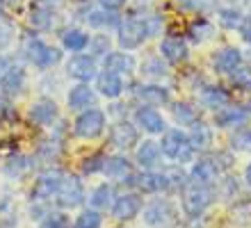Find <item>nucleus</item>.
Listing matches in <instances>:
<instances>
[{"mask_svg":"<svg viewBox=\"0 0 251 228\" xmlns=\"http://www.w3.org/2000/svg\"><path fill=\"white\" fill-rule=\"evenodd\" d=\"M233 222L240 224V226L251 224V203H238V205H235V210H233Z\"/></svg>","mask_w":251,"mask_h":228,"instance_id":"42","label":"nucleus"},{"mask_svg":"<svg viewBox=\"0 0 251 228\" xmlns=\"http://www.w3.org/2000/svg\"><path fill=\"white\" fill-rule=\"evenodd\" d=\"M30 23L34 25V30H50L55 25V12L50 5L37 2L30 7Z\"/></svg>","mask_w":251,"mask_h":228,"instance_id":"29","label":"nucleus"},{"mask_svg":"<svg viewBox=\"0 0 251 228\" xmlns=\"http://www.w3.org/2000/svg\"><path fill=\"white\" fill-rule=\"evenodd\" d=\"M187 137H190V144H192V149L194 151H208L210 149V144H212V128L199 119L194 126H190Z\"/></svg>","mask_w":251,"mask_h":228,"instance_id":"28","label":"nucleus"},{"mask_svg":"<svg viewBox=\"0 0 251 228\" xmlns=\"http://www.w3.org/2000/svg\"><path fill=\"white\" fill-rule=\"evenodd\" d=\"M66 73H69V78L78 80L80 85H89L99 76L96 57H92V55H73L66 62Z\"/></svg>","mask_w":251,"mask_h":228,"instance_id":"11","label":"nucleus"},{"mask_svg":"<svg viewBox=\"0 0 251 228\" xmlns=\"http://www.w3.org/2000/svg\"><path fill=\"white\" fill-rule=\"evenodd\" d=\"M105 162H107V155H105V153H94V155H89V157H85V160H82L80 169H82V174H87V176L103 174V169H105Z\"/></svg>","mask_w":251,"mask_h":228,"instance_id":"38","label":"nucleus"},{"mask_svg":"<svg viewBox=\"0 0 251 228\" xmlns=\"http://www.w3.org/2000/svg\"><path fill=\"white\" fill-rule=\"evenodd\" d=\"M23 52H25V57L30 59L34 66H39V69H50V66L62 62L60 48L48 46L46 41L39 39V37H27V39L23 41Z\"/></svg>","mask_w":251,"mask_h":228,"instance_id":"4","label":"nucleus"},{"mask_svg":"<svg viewBox=\"0 0 251 228\" xmlns=\"http://www.w3.org/2000/svg\"><path fill=\"white\" fill-rule=\"evenodd\" d=\"M142 219L149 228H172L178 222V210L169 199H155L142 210Z\"/></svg>","mask_w":251,"mask_h":228,"instance_id":"3","label":"nucleus"},{"mask_svg":"<svg viewBox=\"0 0 251 228\" xmlns=\"http://www.w3.org/2000/svg\"><path fill=\"white\" fill-rule=\"evenodd\" d=\"M12 25H7V23H0V51H5L7 46L12 44Z\"/></svg>","mask_w":251,"mask_h":228,"instance_id":"44","label":"nucleus"},{"mask_svg":"<svg viewBox=\"0 0 251 228\" xmlns=\"http://www.w3.org/2000/svg\"><path fill=\"white\" fill-rule=\"evenodd\" d=\"M135 187H137L139 194H162V192H172V180H169V174L165 171H142L137 174V180H135Z\"/></svg>","mask_w":251,"mask_h":228,"instance_id":"12","label":"nucleus"},{"mask_svg":"<svg viewBox=\"0 0 251 228\" xmlns=\"http://www.w3.org/2000/svg\"><path fill=\"white\" fill-rule=\"evenodd\" d=\"M201 103L208 107V110H222V107H226V105H231V94L224 89V87H203L201 89Z\"/></svg>","mask_w":251,"mask_h":228,"instance_id":"26","label":"nucleus"},{"mask_svg":"<svg viewBox=\"0 0 251 228\" xmlns=\"http://www.w3.org/2000/svg\"><path fill=\"white\" fill-rule=\"evenodd\" d=\"M25 69L23 66H9L5 71V76L0 78V91L5 94V96H16L21 91L25 89Z\"/></svg>","mask_w":251,"mask_h":228,"instance_id":"21","label":"nucleus"},{"mask_svg":"<svg viewBox=\"0 0 251 228\" xmlns=\"http://www.w3.org/2000/svg\"><path fill=\"white\" fill-rule=\"evenodd\" d=\"M126 2H128V0H99L100 9H107V12H119Z\"/></svg>","mask_w":251,"mask_h":228,"instance_id":"46","label":"nucleus"},{"mask_svg":"<svg viewBox=\"0 0 251 228\" xmlns=\"http://www.w3.org/2000/svg\"><path fill=\"white\" fill-rule=\"evenodd\" d=\"M96 103V91L92 89L89 85H75L71 87V91L66 94V105H69V110L73 112H85L89 107H94Z\"/></svg>","mask_w":251,"mask_h":228,"instance_id":"20","label":"nucleus"},{"mask_svg":"<svg viewBox=\"0 0 251 228\" xmlns=\"http://www.w3.org/2000/svg\"><path fill=\"white\" fill-rule=\"evenodd\" d=\"M62 46H64L66 51L71 52H82L87 51V46H89V34L82 32V30H66L64 34H62Z\"/></svg>","mask_w":251,"mask_h":228,"instance_id":"31","label":"nucleus"},{"mask_svg":"<svg viewBox=\"0 0 251 228\" xmlns=\"http://www.w3.org/2000/svg\"><path fill=\"white\" fill-rule=\"evenodd\" d=\"M176 5L180 9H185V12H192V14H199V16H203V14H212L217 12V0H176Z\"/></svg>","mask_w":251,"mask_h":228,"instance_id":"32","label":"nucleus"},{"mask_svg":"<svg viewBox=\"0 0 251 228\" xmlns=\"http://www.w3.org/2000/svg\"><path fill=\"white\" fill-rule=\"evenodd\" d=\"M132 124L137 126V128H142L144 132H149V135H165V132L169 130L165 117H162L155 107H146V105H142V107L135 110Z\"/></svg>","mask_w":251,"mask_h":228,"instance_id":"13","label":"nucleus"},{"mask_svg":"<svg viewBox=\"0 0 251 228\" xmlns=\"http://www.w3.org/2000/svg\"><path fill=\"white\" fill-rule=\"evenodd\" d=\"M114 187L110 185V182H100V185H96V187L92 189V194H89V208L92 210H99V212H103V210H110L114 203Z\"/></svg>","mask_w":251,"mask_h":228,"instance_id":"27","label":"nucleus"},{"mask_svg":"<svg viewBox=\"0 0 251 228\" xmlns=\"http://www.w3.org/2000/svg\"><path fill=\"white\" fill-rule=\"evenodd\" d=\"M9 66H12V64H9V59H7V57H2V55H0V78L5 76V71H7V69H9Z\"/></svg>","mask_w":251,"mask_h":228,"instance_id":"47","label":"nucleus"},{"mask_svg":"<svg viewBox=\"0 0 251 228\" xmlns=\"http://www.w3.org/2000/svg\"><path fill=\"white\" fill-rule=\"evenodd\" d=\"M238 30H240V37H242L247 44H251V14H247L245 19H242Z\"/></svg>","mask_w":251,"mask_h":228,"instance_id":"45","label":"nucleus"},{"mask_svg":"<svg viewBox=\"0 0 251 228\" xmlns=\"http://www.w3.org/2000/svg\"><path fill=\"white\" fill-rule=\"evenodd\" d=\"M219 176H222V167L212 157H199V160H194L190 167V174H187L190 182L205 185V187H215Z\"/></svg>","mask_w":251,"mask_h":228,"instance_id":"10","label":"nucleus"},{"mask_svg":"<svg viewBox=\"0 0 251 228\" xmlns=\"http://www.w3.org/2000/svg\"><path fill=\"white\" fill-rule=\"evenodd\" d=\"M160 57L169 64H183L190 57V46L178 34H169L160 41Z\"/></svg>","mask_w":251,"mask_h":228,"instance_id":"14","label":"nucleus"},{"mask_svg":"<svg viewBox=\"0 0 251 228\" xmlns=\"http://www.w3.org/2000/svg\"><path fill=\"white\" fill-rule=\"evenodd\" d=\"M242 66V51L235 46H224L212 55V69L217 73H233Z\"/></svg>","mask_w":251,"mask_h":228,"instance_id":"19","label":"nucleus"},{"mask_svg":"<svg viewBox=\"0 0 251 228\" xmlns=\"http://www.w3.org/2000/svg\"><path fill=\"white\" fill-rule=\"evenodd\" d=\"M212 201H215V187H205V185L187 180V185L180 189V208L192 219L203 215L212 205Z\"/></svg>","mask_w":251,"mask_h":228,"instance_id":"2","label":"nucleus"},{"mask_svg":"<svg viewBox=\"0 0 251 228\" xmlns=\"http://www.w3.org/2000/svg\"><path fill=\"white\" fill-rule=\"evenodd\" d=\"M110 46H112V41H110V37L107 34H94V37H89V52H92V57H107L110 55Z\"/></svg>","mask_w":251,"mask_h":228,"instance_id":"37","label":"nucleus"},{"mask_svg":"<svg viewBox=\"0 0 251 228\" xmlns=\"http://www.w3.org/2000/svg\"><path fill=\"white\" fill-rule=\"evenodd\" d=\"M110 144L119 151H128L139 144V130L132 121H117L110 128Z\"/></svg>","mask_w":251,"mask_h":228,"instance_id":"16","label":"nucleus"},{"mask_svg":"<svg viewBox=\"0 0 251 228\" xmlns=\"http://www.w3.org/2000/svg\"><path fill=\"white\" fill-rule=\"evenodd\" d=\"M233 149L251 153V130H245V132H240V135L233 137Z\"/></svg>","mask_w":251,"mask_h":228,"instance_id":"43","label":"nucleus"},{"mask_svg":"<svg viewBox=\"0 0 251 228\" xmlns=\"http://www.w3.org/2000/svg\"><path fill=\"white\" fill-rule=\"evenodd\" d=\"M64 178H66V171L57 169V167H50V169L41 171L32 185V201L46 203L50 199H55L62 187V182H64Z\"/></svg>","mask_w":251,"mask_h":228,"instance_id":"6","label":"nucleus"},{"mask_svg":"<svg viewBox=\"0 0 251 228\" xmlns=\"http://www.w3.org/2000/svg\"><path fill=\"white\" fill-rule=\"evenodd\" d=\"M27 117H30V121L37 126H50L55 119H57V105H55V101L41 98V101L30 105Z\"/></svg>","mask_w":251,"mask_h":228,"instance_id":"22","label":"nucleus"},{"mask_svg":"<svg viewBox=\"0 0 251 228\" xmlns=\"http://www.w3.org/2000/svg\"><path fill=\"white\" fill-rule=\"evenodd\" d=\"M2 12H5V7H2V0H0V19H2Z\"/></svg>","mask_w":251,"mask_h":228,"instance_id":"50","label":"nucleus"},{"mask_svg":"<svg viewBox=\"0 0 251 228\" xmlns=\"http://www.w3.org/2000/svg\"><path fill=\"white\" fill-rule=\"evenodd\" d=\"M212 32H215V27H212V23L208 19H197L190 25V30H187V34H190V39L194 41V44L208 41L212 37Z\"/></svg>","mask_w":251,"mask_h":228,"instance_id":"34","label":"nucleus"},{"mask_svg":"<svg viewBox=\"0 0 251 228\" xmlns=\"http://www.w3.org/2000/svg\"><path fill=\"white\" fill-rule=\"evenodd\" d=\"M247 2H249V7H251V0H247Z\"/></svg>","mask_w":251,"mask_h":228,"instance_id":"51","label":"nucleus"},{"mask_svg":"<svg viewBox=\"0 0 251 228\" xmlns=\"http://www.w3.org/2000/svg\"><path fill=\"white\" fill-rule=\"evenodd\" d=\"M55 203L60 210H75L85 203V185L75 174H66L60 192L55 196Z\"/></svg>","mask_w":251,"mask_h":228,"instance_id":"7","label":"nucleus"},{"mask_svg":"<svg viewBox=\"0 0 251 228\" xmlns=\"http://www.w3.org/2000/svg\"><path fill=\"white\" fill-rule=\"evenodd\" d=\"M110 180L114 182H128L135 187V180H137V174L132 171V164L128 157L124 155H107V162H105V169H103Z\"/></svg>","mask_w":251,"mask_h":228,"instance_id":"15","label":"nucleus"},{"mask_svg":"<svg viewBox=\"0 0 251 228\" xmlns=\"http://www.w3.org/2000/svg\"><path fill=\"white\" fill-rule=\"evenodd\" d=\"M107 126V117L105 112L99 110V107H89V110L80 112L75 124H73V135L80 137V139H96L105 132Z\"/></svg>","mask_w":251,"mask_h":228,"instance_id":"5","label":"nucleus"},{"mask_svg":"<svg viewBox=\"0 0 251 228\" xmlns=\"http://www.w3.org/2000/svg\"><path fill=\"white\" fill-rule=\"evenodd\" d=\"M249 119V112L240 105H226L222 110L215 112V126L217 128H235V126H242Z\"/></svg>","mask_w":251,"mask_h":228,"instance_id":"23","label":"nucleus"},{"mask_svg":"<svg viewBox=\"0 0 251 228\" xmlns=\"http://www.w3.org/2000/svg\"><path fill=\"white\" fill-rule=\"evenodd\" d=\"M245 180H247V185L251 187V162L247 164V169H245Z\"/></svg>","mask_w":251,"mask_h":228,"instance_id":"48","label":"nucleus"},{"mask_svg":"<svg viewBox=\"0 0 251 228\" xmlns=\"http://www.w3.org/2000/svg\"><path fill=\"white\" fill-rule=\"evenodd\" d=\"M132 96L137 98L142 105L146 107H160V105H167L172 101V94L169 89L162 85H155V82H149V85H137L132 89Z\"/></svg>","mask_w":251,"mask_h":228,"instance_id":"17","label":"nucleus"},{"mask_svg":"<svg viewBox=\"0 0 251 228\" xmlns=\"http://www.w3.org/2000/svg\"><path fill=\"white\" fill-rule=\"evenodd\" d=\"M242 12L235 9V7H219L217 9V23L224 30H238L240 23H242Z\"/></svg>","mask_w":251,"mask_h":228,"instance_id":"33","label":"nucleus"},{"mask_svg":"<svg viewBox=\"0 0 251 228\" xmlns=\"http://www.w3.org/2000/svg\"><path fill=\"white\" fill-rule=\"evenodd\" d=\"M96 89H99L100 96L105 98H119L124 94V80H121V76H117L112 71H99Z\"/></svg>","mask_w":251,"mask_h":228,"instance_id":"24","label":"nucleus"},{"mask_svg":"<svg viewBox=\"0 0 251 228\" xmlns=\"http://www.w3.org/2000/svg\"><path fill=\"white\" fill-rule=\"evenodd\" d=\"M119 16L114 12H107V9H92L87 12V25L96 27V30H103V27H112L117 25L119 27Z\"/></svg>","mask_w":251,"mask_h":228,"instance_id":"30","label":"nucleus"},{"mask_svg":"<svg viewBox=\"0 0 251 228\" xmlns=\"http://www.w3.org/2000/svg\"><path fill=\"white\" fill-rule=\"evenodd\" d=\"M160 151H162V155H165L167 160L176 162L178 167L185 162H194V153H197V151L192 149L187 132L180 130V128H169V130L162 135V139H160Z\"/></svg>","mask_w":251,"mask_h":228,"instance_id":"1","label":"nucleus"},{"mask_svg":"<svg viewBox=\"0 0 251 228\" xmlns=\"http://www.w3.org/2000/svg\"><path fill=\"white\" fill-rule=\"evenodd\" d=\"M162 160V151H160V142L155 139H144L142 144H137L135 151V162L142 167L144 171H153Z\"/></svg>","mask_w":251,"mask_h":228,"instance_id":"18","label":"nucleus"},{"mask_svg":"<svg viewBox=\"0 0 251 228\" xmlns=\"http://www.w3.org/2000/svg\"><path fill=\"white\" fill-rule=\"evenodd\" d=\"M142 210H144V201H142V194L139 192H124L114 199L112 208V217L117 222H130L135 217L142 215Z\"/></svg>","mask_w":251,"mask_h":228,"instance_id":"9","label":"nucleus"},{"mask_svg":"<svg viewBox=\"0 0 251 228\" xmlns=\"http://www.w3.org/2000/svg\"><path fill=\"white\" fill-rule=\"evenodd\" d=\"M44 5H53V2H60V0H41Z\"/></svg>","mask_w":251,"mask_h":228,"instance_id":"49","label":"nucleus"},{"mask_svg":"<svg viewBox=\"0 0 251 228\" xmlns=\"http://www.w3.org/2000/svg\"><path fill=\"white\" fill-rule=\"evenodd\" d=\"M149 39V30H146V21L144 19H126L119 23L117 30V41L124 51H132L139 48Z\"/></svg>","mask_w":251,"mask_h":228,"instance_id":"8","label":"nucleus"},{"mask_svg":"<svg viewBox=\"0 0 251 228\" xmlns=\"http://www.w3.org/2000/svg\"><path fill=\"white\" fill-rule=\"evenodd\" d=\"M39 228H71V219L64 212H48L39 222Z\"/></svg>","mask_w":251,"mask_h":228,"instance_id":"41","label":"nucleus"},{"mask_svg":"<svg viewBox=\"0 0 251 228\" xmlns=\"http://www.w3.org/2000/svg\"><path fill=\"white\" fill-rule=\"evenodd\" d=\"M142 76H149V78H165L167 76V66L162 64V57H149L142 64Z\"/></svg>","mask_w":251,"mask_h":228,"instance_id":"40","label":"nucleus"},{"mask_svg":"<svg viewBox=\"0 0 251 228\" xmlns=\"http://www.w3.org/2000/svg\"><path fill=\"white\" fill-rule=\"evenodd\" d=\"M172 112H174V119H176L180 126H194L199 121L197 107H192L190 103H176L172 107Z\"/></svg>","mask_w":251,"mask_h":228,"instance_id":"35","label":"nucleus"},{"mask_svg":"<svg viewBox=\"0 0 251 228\" xmlns=\"http://www.w3.org/2000/svg\"><path fill=\"white\" fill-rule=\"evenodd\" d=\"M100 226H103V215L99 210H92V208L82 210L75 217V222L71 224V228H100Z\"/></svg>","mask_w":251,"mask_h":228,"instance_id":"36","label":"nucleus"},{"mask_svg":"<svg viewBox=\"0 0 251 228\" xmlns=\"http://www.w3.org/2000/svg\"><path fill=\"white\" fill-rule=\"evenodd\" d=\"M103 66H105V71H112L117 73V76H130L132 71H135V66H137V62H135V57H132L130 52H110L105 59H103Z\"/></svg>","mask_w":251,"mask_h":228,"instance_id":"25","label":"nucleus"},{"mask_svg":"<svg viewBox=\"0 0 251 228\" xmlns=\"http://www.w3.org/2000/svg\"><path fill=\"white\" fill-rule=\"evenodd\" d=\"M231 76V85L235 87V89H242V91H249L251 89V66H238L233 73H228Z\"/></svg>","mask_w":251,"mask_h":228,"instance_id":"39","label":"nucleus"}]
</instances>
